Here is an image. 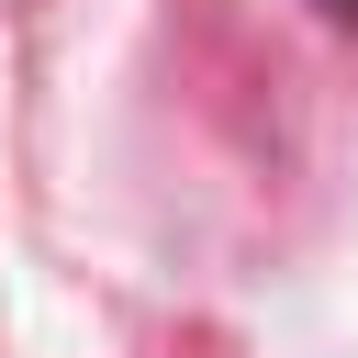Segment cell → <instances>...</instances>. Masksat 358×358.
Segmentation results:
<instances>
[{"label": "cell", "mask_w": 358, "mask_h": 358, "mask_svg": "<svg viewBox=\"0 0 358 358\" xmlns=\"http://www.w3.org/2000/svg\"><path fill=\"white\" fill-rule=\"evenodd\" d=\"M324 11H336V22H347V34H358V0H324Z\"/></svg>", "instance_id": "obj_1"}]
</instances>
